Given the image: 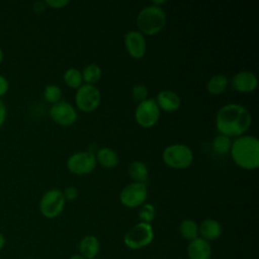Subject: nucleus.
Wrapping results in <instances>:
<instances>
[{
  "label": "nucleus",
  "instance_id": "3",
  "mask_svg": "<svg viewBox=\"0 0 259 259\" xmlns=\"http://www.w3.org/2000/svg\"><path fill=\"white\" fill-rule=\"evenodd\" d=\"M166 24V13L161 6L149 5L140 10L137 16L139 31L143 34L154 35Z\"/></svg>",
  "mask_w": 259,
  "mask_h": 259
},
{
  "label": "nucleus",
  "instance_id": "25",
  "mask_svg": "<svg viewBox=\"0 0 259 259\" xmlns=\"http://www.w3.org/2000/svg\"><path fill=\"white\" fill-rule=\"evenodd\" d=\"M44 97L50 103H57L62 98V90L55 84H50L44 89Z\"/></svg>",
  "mask_w": 259,
  "mask_h": 259
},
{
  "label": "nucleus",
  "instance_id": "30",
  "mask_svg": "<svg viewBox=\"0 0 259 259\" xmlns=\"http://www.w3.org/2000/svg\"><path fill=\"white\" fill-rule=\"evenodd\" d=\"M8 89H9L8 80L4 76L0 75V98L7 93Z\"/></svg>",
  "mask_w": 259,
  "mask_h": 259
},
{
  "label": "nucleus",
  "instance_id": "16",
  "mask_svg": "<svg viewBox=\"0 0 259 259\" xmlns=\"http://www.w3.org/2000/svg\"><path fill=\"white\" fill-rule=\"evenodd\" d=\"M223 229L221 224L213 219H205L198 226V233L200 234V238L205 241H214L220 238L222 235Z\"/></svg>",
  "mask_w": 259,
  "mask_h": 259
},
{
  "label": "nucleus",
  "instance_id": "22",
  "mask_svg": "<svg viewBox=\"0 0 259 259\" xmlns=\"http://www.w3.org/2000/svg\"><path fill=\"white\" fill-rule=\"evenodd\" d=\"M81 73H82V78H83V81L85 82V84L94 85L101 78L102 70L96 64H89L83 69V71Z\"/></svg>",
  "mask_w": 259,
  "mask_h": 259
},
{
  "label": "nucleus",
  "instance_id": "36",
  "mask_svg": "<svg viewBox=\"0 0 259 259\" xmlns=\"http://www.w3.org/2000/svg\"><path fill=\"white\" fill-rule=\"evenodd\" d=\"M2 61H3V51H2V49L0 48V65H1Z\"/></svg>",
  "mask_w": 259,
  "mask_h": 259
},
{
  "label": "nucleus",
  "instance_id": "11",
  "mask_svg": "<svg viewBox=\"0 0 259 259\" xmlns=\"http://www.w3.org/2000/svg\"><path fill=\"white\" fill-rule=\"evenodd\" d=\"M50 116L60 125H71L77 120V111L71 103L66 100H60L50 108Z\"/></svg>",
  "mask_w": 259,
  "mask_h": 259
},
{
  "label": "nucleus",
  "instance_id": "23",
  "mask_svg": "<svg viewBox=\"0 0 259 259\" xmlns=\"http://www.w3.org/2000/svg\"><path fill=\"white\" fill-rule=\"evenodd\" d=\"M231 146H232L231 138L221 135V134L213 139L212 144H211L212 151L218 155L227 154L231 150Z\"/></svg>",
  "mask_w": 259,
  "mask_h": 259
},
{
  "label": "nucleus",
  "instance_id": "1",
  "mask_svg": "<svg viewBox=\"0 0 259 259\" xmlns=\"http://www.w3.org/2000/svg\"><path fill=\"white\" fill-rule=\"evenodd\" d=\"M251 113L243 105L230 103L221 107L215 115V126L221 135L229 138L242 136L251 125Z\"/></svg>",
  "mask_w": 259,
  "mask_h": 259
},
{
  "label": "nucleus",
  "instance_id": "33",
  "mask_svg": "<svg viewBox=\"0 0 259 259\" xmlns=\"http://www.w3.org/2000/svg\"><path fill=\"white\" fill-rule=\"evenodd\" d=\"M4 245H5V238H4L3 234L0 233V250L4 247Z\"/></svg>",
  "mask_w": 259,
  "mask_h": 259
},
{
  "label": "nucleus",
  "instance_id": "8",
  "mask_svg": "<svg viewBox=\"0 0 259 259\" xmlns=\"http://www.w3.org/2000/svg\"><path fill=\"white\" fill-rule=\"evenodd\" d=\"M148 197V189L145 183L132 182L125 185L120 193L119 200L126 207H138L145 203Z\"/></svg>",
  "mask_w": 259,
  "mask_h": 259
},
{
  "label": "nucleus",
  "instance_id": "7",
  "mask_svg": "<svg viewBox=\"0 0 259 259\" xmlns=\"http://www.w3.org/2000/svg\"><path fill=\"white\" fill-rule=\"evenodd\" d=\"M100 100L101 94L95 85L82 84L76 91V105L84 112H90L96 109L100 103Z\"/></svg>",
  "mask_w": 259,
  "mask_h": 259
},
{
  "label": "nucleus",
  "instance_id": "34",
  "mask_svg": "<svg viewBox=\"0 0 259 259\" xmlns=\"http://www.w3.org/2000/svg\"><path fill=\"white\" fill-rule=\"evenodd\" d=\"M166 1L165 0H161V1H156V0H153L152 1V5H155V6H159L160 4H163V3H165Z\"/></svg>",
  "mask_w": 259,
  "mask_h": 259
},
{
  "label": "nucleus",
  "instance_id": "5",
  "mask_svg": "<svg viewBox=\"0 0 259 259\" xmlns=\"http://www.w3.org/2000/svg\"><path fill=\"white\" fill-rule=\"evenodd\" d=\"M154 239L152 226L148 223H139L132 227L124 235L123 242L126 247L133 250L142 249L148 246Z\"/></svg>",
  "mask_w": 259,
  "mask_h": 259
},
{
  "label": "nucleus",
  "instance_id": "35",
  "mask_svg": "<svg viewBox=\"0 0 259 259\" xmlns=\"http://www.w3.org/2000/svg\"><path fill=\"white\" fill-rule=\"evenodd\" d=\"M70 259H85V258L83 256H81L80 254H75V255L71 256Z\"/></svg>",
  "mask_w": 259,
  "mask_h": 259
},
{
  "label": "nucleus",
  "instance_id": "10",
  "mask_svg": "<svg viewBox=\"0 0 259 259\" xmlns=\"http://www.w3.org/2000/svg\"><path fill=\"white\" fill-rule=\"evenodd\" d=\"M95 154L89 151L77 152L67 160L68 169L77 175H84L92 172L96 166Z\"/></svg>",
  "mask_w": 259,
  "mask_h": 259
},
{
  "label": "nucleus",
  "instance_id": "4",
  "mask_svg": "<svg viewBox=\"0 0 259 259\" xmlns=\"http://www.w3.org/2000/svg\"><path fill=\"white\" fill-rule=\"evenodd\" d=\"M162 158L164 163L169 167L183 169L192 163L193 153L191 149L184 144H174L164 149Z\"/></svg>",
  "mask_w": 259,
  "mask_h": 259
},
{
  "label": "nucleus",
  "instance_id": "31",
  "mask_svg": "<svg viewBox=\"0 0 259 259\" xmlns=\"http://www.w3.org/2000/svg\"><path fill=\"white\" fill-rule=\"evenodd\" d=\"M6 119V106L2 99L0 98V127L3 125Z\"/></svg>",
  "mask_w": 259,
  "mask_h": 259
},
{
  "label": "nucleus",
  "instance_id": "18",
  "mask_svg": "<svg viewBox=\"0 0 259 259\" xmlns=\"http://www.w3.org/2000/svg\"><path fill=\"white\" fill-rule=\"evenodd\" d=\"M95 158L96 162H98L101 166L105 168H113L118 163V156L115 153V151L107 147L100 148L97 151Z\"/></svg>",
  "mask_w": 259,
  "mask_h": 259
},
{
  "label": "nucleus",
  "instance_id": "20",
  "mask_svg": "<svg viewBox=\"0 0 259 259\" xmlns=\"http://www.w3.org/2000/svg\"><path fill=\"white\" fill-rule=\"evenodd\" d=\"M228 86V78L224 74H217L212 76L206 84V89L210 94L218 95L223 93Z\"/></svg>",
  "mask_w": 259,
  "mask_h": 259
},
{
  "label": "nucleus",
  "instance_id": "9",
  "mask_svg": "<svg viewBox=\"0 0 259 259\" xmlns=\"http://www.w3.org/2000/svg\"><path fill=\"white\" fill-rule=\"evenodd\" d=\"M160 116V108L154 98H147L140 102L135 110L136 121L143 127H151L157 123Z\"/></svg>",
  "mask_w": 259,
  "mask_h": 259
},
{
  "label": "nucleus",
  "instance_id": "13",
  "mask_svg": "<svg viewBox=\"0 0 259 259\" xmlns=\"http://www.w3.org/2000/svg\"><path fill=\"white\" fill-rule=\"evenodd\" d=\"M231 84L236 91L248 93L255 90L257 86V78L250 71H241L233 76Z\"/></svg>",
  "mask_w": 259,
  "mask_h": 259
},
{
  "label": "nucleus",
  "instance_id": "12",
  "mask_svg": "<svg viewBox=\"0 0 259 259\" xmlns=\"http://www.w3.org/2000/svg\"><path fill=\"white\" fill-rule=\"evenodd\" d=\"M124 46L130 56L134 59H141L146 54V39L144 34L139 30H130L125 33Z\"/></svg>",
  "mask_w": 259,
  "mask_h": 259
},
{
  "label": "nucleus",
  "instance_id": "37",
  "mask_svg": "<svg viewBox=\"0 0 259 259\" xmlns=\"http://www.w3.org/2000/svg\"><path fill=\"white\" fill-rule=\"evenodd\" d=\"M28 259H33V258H28Z\"/></svg>",
  "mask_w": 259,
  "mask_h": 259
},
{
  "label": "nucleus",
  "instance_id": "32",
  "mask_svg": "<svg viewBox=\"0 0 259 259\" xmlns=\"http://www.w3.org/2000/svg\"><path fill=\"white\" fill-rule=\"evenodd\" d=\"M45 8H46V3H45V1H41V2L38 1V2H35V3L33 4V10H34V12H36V13L44 11Z\"/></svg>",
  "mask_w": 259,
  "mask_h": 259
},
{
  "label": "nucleus",
  "instance_id": "6",
  "mask_svg": "<svg viewBox=\"0 0 259 259\" xmlns=\"http://www.w3.org/2000/svg\"><path fill=\"white\" fill-rule=\"evenodd\" d=\"M65 206V198L60 189H50L44 193L39 201V210L47 219L57 218Z\"/></svg>",
  "mask_w": 259,
  "mask_h": 259
},
{
  "label": "nucleus",
  "instance_id": "2",
  "mask_svg": "<svg viewBox=\"0 0 259 259\" xmlns=\"http://www.w3.org/2000/svg\"><path fill=\"white\" fill-rule=\"evenodd\" d=\"M231 156L234 162L246 170L259 166V141L254 136H240L232 142Z\"/></svg>",
  "mask_w": 259,
  "mask_h": 259
},
{
  "label": "nucleus",
  "instance_id": "17",
  "mask_svg": "<svg viewBox=\"0 0 259 259\" xmlns=\"http://www.w3.org/2000/svg\"><path fill=\"white\" fill-rule=\"evenodd\" d=\"M100 249L98 239L93 235L83 237L79 243L80 255L85 259H95Z\"/></svg>",
  "mask_w": 259,
  "mask_h": 259
},
{
  "label": "nucleus",
  "instance_id": "14",
  "mask_svg": "<svg viewBox=\"0 0 259 259\" xmlns=\"http://www.w3.org/2000/svg\"><path fill=\"white\" fill-rule=\"evenodd\" d=\"M187 255L189 259H209L211 255L209 242L199 237L190 241L187 246Z\"/></svg>",
  "mask_w": 259,
  "mask_h": 259
},
{
  "label": "nucleus",
  "instance_id": "19",
  "mask_svg": "<svg viewBox=\"0 0 259 259\" xmlns=\"http://www.w3.org/2000/svg\"><path fill=\"white\" fill-rule=\"evenodd\" d=\"M128 175L134 182L144 183L149 175L148 167L142 161H133L128 165Z\"/></svg>",
  "mask_w": 259,
  "mask_h": 259
},
{
  "label": "nucleus",
  "instance_id": "29",
  "mask_svg": "<svg viewBox=\"0 0 259 259\" xmlns=\"http://www.w3.org/2000/svg\"><path fill=\"white\" fill-rule=\"evenodd\" d=\"M46 5H48L51 8H63L69 3V0H47L45 1Z\"/></svg>",
  "mask_w": 259,
  "mask_h": 259
},
{
  "label": "nucleus",
  "instance_id": "26",
  "mask_svg": "<svg viewBox=\"0 0 259 259\" xmlns=\"http://www.w3.org/2000/svg\"><path fill=\"white\" fill-rule=\"evenodd\" d=\"M155 214H156L155 207L151 203L142 204V206L138 211V215L140 220L143 223H148V224H150L155 219Z\"/></svg>",
  "mask_w": 259,
  "mask_h": 259
},
{
  "label": "nucleus",
  "instance_id": "15",
  "mask_svg": "<svg viewBox=\"0 0 259 259\" xmlns=\"http://www.w3.org/2000/svg\"><path fill=\"white\" fill-rule=\"evenodd\" d=\"M156 103L159 108L167 112H173L180 106L179 96L172 90H162L156 96Z\"/></svg>",
  "mask_w": 259,
  "mask_h": 259
},
{
  "label": "nucleus",
  "instance_id": "28",
  "mask_svg": "<svg viewBox=\"0 0 259 259\" xmlns=\"http://www.w3.org/2000/svg\"><path fill=\"white\" fill-rule=\"evenodd\" d=\"M62 192L65 200H75L78 196V189L75 186H68Z\"/></svg>",
  "mask_w": 259,
  "mask_h": 259
},
{
  "label": "nucleus",
  "instance_id": "21",
  "mask_svg": "<svg viewBox=\"0 0 259 259\" xmlns=\"http://www.w3.org/2000/svg\"><path fill=\"white\" fill-rule=\"evenodd\" d=\"M179 232L185 240L190 242L198 237V225L194 221L186 219L181 222L179 226Z\"/></svg>",
  "mask_w": 259,
  "mask_h": 259
},
{
  "label": "nucleus",
  "instance_id": "24",
  "mask_svg": "<svg viewBox=\"0 0 259 259\" xmlns=\"http://www.w3.org/2000/svg\"><path fill=\"white\" fill-rule=\"evenodd\" d=\"M64 81L65 83L71 87V88H79L82 85L83 78H82V73L76 68H70L65 71L64 73Z\"/></svg>",
  "mask_w": 259,
  "mask_h": 259
},
{
  "label": "nucleus",
  "instance_id": "27",
  "mask_svg": "<svg viewBox=\"0 0 259 259\" xmlns=\"http://www.w3.org/2000/svg\"><path fill=\"white\" fill-rule=\"evenodd\" d=\"M148 89L145 85L143 84H137L133 87L132 89V96L135 100L139 101V102H142L144 100L147 99L148 97Z\"/></svg>",
  "mask_w": 259,
  "mask_h": 259
}]
</instances>
